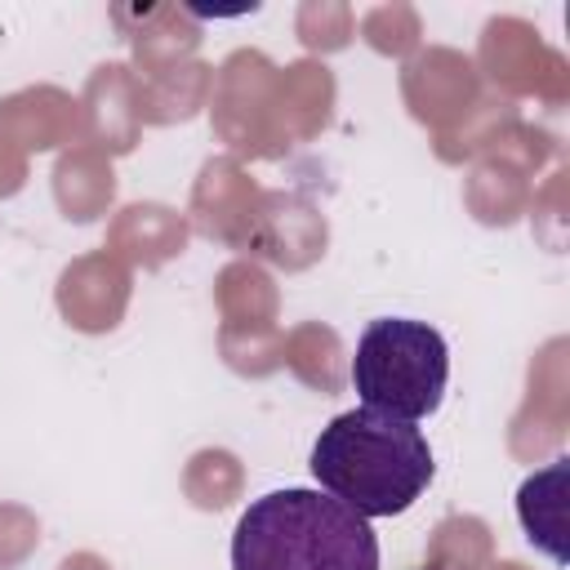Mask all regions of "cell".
<instances>
[{"mask_svg":"<svg viewBox=\"0 0 570 570\" xmlns=\"http://www.w3.org/2000/svg\"><path fill=\"white\" fill-rule=\"evenodd\" d=\"M307 468L330 499L365 521L410 512L436 476L428 436L414 423L374 414L365 405L343 410L321 428Z\"/></svg>","mask_w":570,"mask_h":570,"instance_id":"6da1fadb","label":"cell"},{"mask_svg":"<svg viewBox=\"0 0 570 570\" xmlns=\"http://www.w3.org/2000/svg\"><path fill=\"white\" fill-rule=\"evenodd\" d=\"M232 570H379V534L338 499L285 485L240 512Z\"/></svg>","mask_w":570,"mask_h":570,"instance_id":"7a4b0ae2","label":"cell"},{"mask_svg":"<svg viewBox=\"0 0 570 570\" xmlns=\"http://www.w3.org/2000/svg\"><path fill=\"white\" fill-rule=\"evenodd\" d=\"M450 383V347L441 330L414 316H379L352 352V387L365 410L419 423L436 414Z\"/></svg>","mask_w":570,"mask_h":570,"instance_id":"3957f363","label":"cell"},{"mask_svg":"<svg viewBox=\"0 0 570 570\" xmlns=\"http://www.w3.org/2000/svg\"><path fill=\"white\" fill-rule=\"evenodd\" d=\"M566 459H552L543 472L525 476L517 490V517L534 548H543L552 561H566Z\"/></svg>","mask_w":570,"mask_h":570,"instance_id":"277c9868","label":"cell"}]
</instances>
